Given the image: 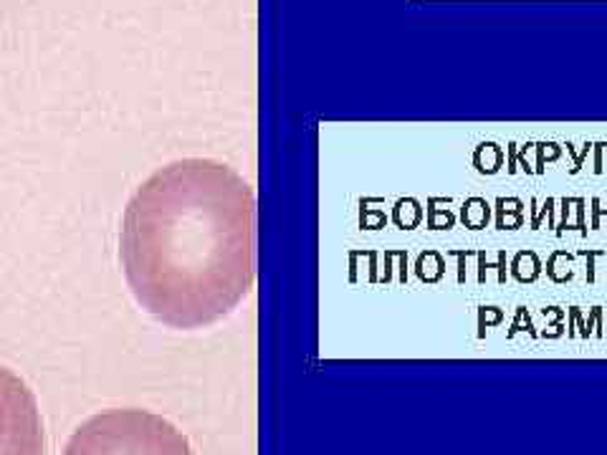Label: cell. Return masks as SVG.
<instances>
[{"instance_id":"cell-2","label":"cell","mask_w":607,"mask_h":455,"mask_svg":"<svg viewBox=\"0 0 607 455\" xmlns=\"http://www.w3.org/2000/svg\"><path fill=\"white\" fill-rule=\"evenodd\" d=\"M63 455H192L190 440L147 410H106L71 435Z\"/></svg>"},{"instance_id":"cell-3","label":"cell","mask_w":607,"mask_h":455,"mask_svg":"<svg viewBox=\"0 0 607 455\" xmlns=\"http://www.w3.org/2000/svg\"><path fill=\"white\" fill-rule=\"evenodd\" d=\"M0 455H46L43 420L36 394L0 364Z\"/></svg>"},{"instance_id":"cell-1","label":"cell","mask_w":607,"mask_h":455,"mask_svg":"<svg viewBox=\"0 0 607 455\" xmlns=\"http://www.w3.org/2000/svg\"><path fill=\"white\" fill-rule=\"evenodd\" d=\"M119 258L135 299L157 321L215 324L256 279L253 190L212 159L159 167L124 208Z\"/></svg>"}]
</instances>
